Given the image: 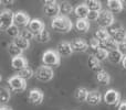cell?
<instances>
[{"label":"cell","mask_w":126,"mask_h":110,"mask_svg":"<svg viewBox=\"0 0 126 110\" xmlns=\"http://www.w3.org/2000/svg\"><path fill=\"white\" fill-rule=\"evenodd\" d=\"M117 110H126V101H121Z\"/></svg>","instance_id":"cell-39"},{"label":"cell","mask_w":126,"mask_h":110,"mask_svg":"<svg viewBox=\"0 0 126 110\" xmlns=\"http://www.w3.org/2000/svg\"><path fill=\"white\" fill-rule=\"evenodd\" d=\"M89 93L90 91L87 90L86 88H84V87H80V88H78L75 90V93H74V97H75L76 100H79V101H81V102L86 101Z\"/></svg>","instance_id":"cell-21"},{"label":"cell","mask_w":126,"mask_h":110,"mask_svg":"<svg viewBox=\"0 0 126 110\" xmlns=\"http://www.w3.org/2000/svg\"><path fill=\"white\" fill-rule=\"evenodd\" d=\"M96 22L101 28L109 29L115 23V20H114L113 13L110 10H102L100 12V15H98V19Z\"/></svg>","instance_id":"cell-3"},{"label":"cell","mask_w":126,"mask_h":110,"mask_svg":"<svg viewBox=\"0 0 126 110\" xmlns=\"http://www.w3.org/2000/svg\"><path fill=\"white\" fill-rule=\"evenodd\" d=\"M101 48L106 50V51H109V52H111V51L118 50V44L116 43V42L113 40V37H111L107 40H105V41L101 42Z\"/></svg>","instance_id":"cell-19"},{"label":"cell","mask_w":126,"mask_h":110,"mask_svg":"<svg viewBox=\"0 0 126 110\" xmlns=\"http://www.w3.org/2000/svg\"><path fill=\"white\" fill-rule=\"evenodd\" d=\"M124 56L125 55H123L122 51L115 50V51L109 52V58H107V60H109L111 63H113V64H118V63H122Z\"/></svg>","instance_id":"cell-18"},{"label":"cell","mask_w":126,"mask_h":110,"mask_svg":"<svg viewBox=\"0 0 126 110\" xmlns=\"http://www.w3.org/2000/svg\"><path fill=\"white\" fill-rule=\"evenodd\" d=\"M15 22V13L11 10H4L0 14V29L2 31H7L10 26L13 25Z\"/></svg>","instance_id":"cell-5"},{"label":"cell","mask_w":126,"mask_h":110,"mask_svg":"<svg viewBox=\"0 0 126 110\" xmlns=\"http://www.w3.org/2000/svg\"><path fill=\"white\" fill-rule=\"evenodd\" d=\"M30 22H31V19L27 13L22 12V11H18V12L15 13V22H13V24L17 25L18 28L22 26V28L26 29L27 26H29Z\"/></svg>","instance_id":"cell-9"},{"label":"cell","mask_w":126,"mask_h":110,"mask_svg":"<svg viewBox=\"0 0 126 110\" xmlns=\"http://www.w3.org/2000/svg\"><path fill=\"white\" fill-rule=\"evenodd\" d=\"M123 26H122V24L121 23H118V22H116L115 21V23L113 24V25L111 26V28H109V33H110V35H113V34H115L116 32H117L118 30H120V29H122Z\"/></svg>","instance_id":"cell-37"},{"label":"cell","mask_w":126,"mask_h":110,"mask_svg":"<svg viewBox=\"0 0 126 110\" xmlns=\"http://www.w3.org/2000/svg\"><path fill=\"white\" fill-rule=\"evenodd\" d=\"M87 65H89L90 69L93 72H96V74L100 73L102 69V65H101V62L95 57V55H90L89 58H87Z\"/></svg>","instance_id":"cell-17"},{"label":"cell","mask_w":126,"mask_h":110,"mask_svg":"<svg viewBox=\"0 0 126 110\" xmlns=\"http://www.w3.org/2000/svg\"><path fill=\"white\" fill-rule=\"evenodd\" d=\"M0 97H1V104H6L10 99V91L6 87H2L0 91Z\"/></svg>","instance_id":"cell-34"},{"label":"cell","mask_w":126,"mask_h":110,"mask_svg":"<svg viewBox=\"0 0 126 110\" xmlns=\"http://www.w3.org/2000/svg\"><path fill=\"white\" fill-rule=\"evenodd\" d=\"M35 40L40 43H48L50 41V33L48 30H43L42 32H40L39 34L35 35Z\"/></svg>","instance_id":"cell-31"},{"label":"cell","mask_w":126,"mask_h":110,"mask_svg":"<svg viewBox=\"0 0 126 110\" xmlns=\"http://www.w3.org/2000/svg\"><path fill=\"white\" fill-rule=\"evenodd\" d=\"M89 13H90V10H89V8H87L86 3L79 4V6H76L75 8H74V14L78 18V20L87 19Z\"/></svg>","instance_id":"cell-12"},{"label":"cell","mask_w":126,"mask_h":110,"mask_svg":"<svg viewBox=\"0 0 126 110\" xmlns=\"http://www.w3.org/2000/svg\"><path fill=\"white\" fill-rule=\"evenodd\" d=\"M12 43L15 44V45H17L21 51L28 50V49L30 48V42H29L28 40H26V39H23V37H21L13 39V42H12Z\"/></svg>","instance_id":"cell-22"},{"label":"cell","mask_w":126,"mask_h":110,"mask_svg":"<svg viewBox=\"0 0 126 110\" xmlns=\"http://www.w3.org/2000/svg\"><path fill=\"white\" fill-rule=\"evenodd\" d=\"M96 80L102 85H109L110 82H111V76L107 72L101 71L100 73L96 74Z\"/></svg>","instance_id":"cell-23"},{"label":"cell","mask_w":126,"mask_h":110,"mask_svg":"<svg viewBox=\"0 0 126 110\" xmlns=\"http://www.w3.org/2000/svg\"><path fill=\"white\" fill-rule=\"evenodd\" d=\"M28 29L32 31L34 33V35H37L40 32H42L43 30H46V25H44V23L40 19H32L30 24H29Z\"/></svg>","instance_id":"cell-14"},{"label":"cell","mask_w":126,"mask_h":110,"mask_svg":"<svg viewBox=\"0 0 126 110\" xmlns=\"http://www.w3.org/2000/svg\"><path fill=\"white\" fill-rule=\"evenodd\" d=\"M122 4H123V9H125V10H126V0H123Z\"/></svg>","instance_id":"cell-44"},{"label":"cell","mask_w":126,"mask_h":110,"mask_svg":"<svg viewBox=\"0 0 126 110\" xmlns=\"http://www.w3.org/2000/svg\"><path fill=\"white\" fill-rule=\"evenodd\" d=\"M75 28L79 32L81 33H85L89 31L90 29V22L87 19H83V20H78L75 23Z\"/></svg>","instance_id":"cell-24"},{"label":"cell","mask_w":126,"mask_h":110,"mask_svg":"<svg viewBox=\"0 0 126 110\" xmlns=\"http://www.w3.org/2000/svg\"><path fill=\"white\" fill-rule=\"evenodd\" d=\"M44 13L48 17L52 18H58L61 13V9H60V4L57 1H44V7H43Z\"/></svg>","instance_id":"cell-6"},{"label":"cell","mask_w":126,"mask_h":110,"mask_svg":"<svg viewBox=\"0 0 126 110\" xmlns=\"http://www.w3.org/2000/svg\"><path fill=\"white\" fill-rule=\"evenodd\" d=\"M98 15H100V12H95V11H90L89 17H87V20H89V21H97Z\"/></svg>","instance_id":"cell-38"},{"label":"cell","mask_w":126,"mask_h":110,"mask_svg":"<svg viewBox=\"0 0 126 110\" xmlns=\"http://www.w3.org/2000/svg\"><path fill=\"white\" fill-rule=\"evenodd\" d=\"M60 9H61V15H64V17H67L69 14H71L72 12H74V8L70 2H62L60 4Z\"/></svg>","instance_id":"cell-28"},{"label":"cell","mask_w":126,"mask_h":110,"mask_svg":"<svg viewBox=\"0 0 126 110\" xmlns=\"http://www.w3.org/2000/svg\"><path fill=\"white\" fill-rule=\"evenodd\" d=\"M118 50H126V41L125 42H123V43H121V44H118Z\"/></svg>","instance_id":"cell-40"},{"label":"cell","mask_w":126,"mask_h":110,"mask_svg":"<svg viewBox=\"0 0 126 110\" xmlns=\"http://www.w3.org/2000/svg\"><path fill=\"white\" fill-rule=\"evenodd\" d=\"M61 61V56L58 54L57 51L53 50H48L43 53L42 55V62L46 66H58Z\"/></svg>","instance_id":"cell-4"},{"label":"cell","mask_w":126,"mask_h":110,"mask_svg":"<svg viewBox=\"0 0 126 110\" xmlns=\"http://www.w3.org/2000/svg\"><path fill=\"white\" fill-rule=\"evenodd\" d=\"M103 100V96L101 95L100 91L97 90H92L89 93V96H87V99H86V102L91 106H96L98 105L101 101Z\"/></svg>","instance_id":"cell-15"},{"label":"cell","mask_w":126,"mask_h":110,"mask_svg":"<svg viewBox=\"0 0 126 110\" xmlns=\"http://www.w3.org/2000/svg\"><path fill=\"white\" fill-rule=\"evenodd\" d=\"M112 37H113V40L117 44H121V43H123V42H125L126 41V31H125V29L124 28L120 29L115 34L112 35Z\"/></svg>","instance_id":"cell-27"},{"label":"cell","mask_w":126,"mask_h":110,"mask_svg":"<svg viewBox=\"0 0 126 110\" xmlns=\"http://www.w3.org/2000/svg\"><path fill=\"white\" fill-rule=\"evenodd\" d=\"M122 67L124 69H126V55L124 56V58H123V61H122Z\"/></svg>","instance_id":"cell-42"},{"label":"cell","mask_w":126,"mask_h":110,"mask_svg":"<svg viewBox=\"0 0 126 110\" xmlns=\"http://www.w3.org/2000/svg\"><path fill=\"white\" fill-rule=\"evenodd\" d=\"M11 66H12L13 69L19 72L28 66V62H27V60L24 57L19 56V57H15L11 60Z\"/></svg>","instance_id":"cell-16"},{"label":"cell","mask_w":126,"mask_h":110,"mask_svg":"<svg viewBox=\"0 0 126 110\" xmlns=\"http://www.w3.org/2000/svg\"><path fill=\"white\" fill-rule=\"evenodd\" d=\"M1 4H3V6H7V4H13L15 3V1H12V0H11V1H6V0H1Z\"/></svg>","instance_id":"cell-41"},{"label":"cell","mask_w":126,"mask_h":110,"mask_svg":"<svg viewBox=\"0 0 126 110\" xmlns=\"http://www.w3.org/2000/svg\"><path fill=\"white\" fill-rule=\"evenodd\" d=\"M90 11H95V12H101L102 11V2L98 0H89L85 2Z\"/></svg>","instance_id":"cell-25"},{"label":"cell","mask_w":126,"mask_h":110,"mask_svg":"<svg viewBox=\"0 0 126 110\" xmlns=\"http://www.w3.org/2000/svg\"><path fill=\"white\" fill-rule=\"evenodd\" d=\"M0 110H12L10 107H7V106H1L0 107Z\"/></svg>","instance_id":"cell-43"},{"label":"cell","mask_w":126,"mask_h":110,"mask_svg":"<svg viewBox=\"0 0 126 110\" xmlns=\"http://www.w3.org/2000/svg\"><path fill=\"white\" fill-rule=\"evenodd\" d=\"M34 75L38 80L47 83V82H50L51 79H53V77H54V72H53V69L51 68V67L42 65V66L37 68Z\"/></svg>","instance_id":"cell-2"},{"label":"cell","mask_w":126,"mask_h":110,"mask_svg":"<svg viewBox=\"0 0 126 110\" xmlns=\"http://www.w3.org/2000/svg\"><path fill=\"white\" fill-rule=\"evenodd\" d=\"M107 8L112 13H118L123 10V4L121 0H109L107 1Z\"/></svg>","instance_id":"cell-20"},{"label":"cell","mask_w":126,"mask_h":110,"mask_svg":"<svg viewBox=\"0 0 126 110\" xmlns=\"http://www.w3.org/2000/svg\"><path fill=\"white\" fill-rule=\"evenodd\" d=\"M43 98H44V95L40 89H31L30 93H29V96H28V99L29 101L31 102L32 105H40L42 104L43 101Z\"/></svg>","instance_id":"cell-10"},{"label":"cell","mask_w":126,"mask_h":110,"mask_svg":"<svg viewBox=\"0 0 126 110\" xmlns=\"http://www.w3.org/2000/svg\"><path fill=\"white\" fill-rule=\"evenodd\" d=\"M33 75H34V72H33V69L31 68V67H29V66H27L26 68H23V69H21V71L18 72V76L21 77L22 79H24L26 82L28 79H30Z\"/></svg>","instance_id":"cell-26"},{"label":"cell","mask_w":126,"mask_h":110,"mask_svg":"<svg viewBox=\"0 0 126 110\" xmlns=\"http://www.w3.org/2000/svg\"><path fill=\"white\" fill-rule=\"evenodd\" d=\"M103 101L110 106H116L121 102V94L115 89H109L103 96Z\"/></svg>","instance_id":"cell-7"},{"label":"cell","mask_w":126,"mask_h":110,"mask_svg":"<svg viewBox=\"0 0 126 110\" xmlns=\"http://www.w3.org/2000/svg\"><path fill=\"white\" fill-rule=\"evenodd\" d=\"M20 37H23V39H26V40H28L29 42L31 41V40H33L35 37V35H34V33L32 32L31 30H29V29H23V30L21 31V34H20Z\"/></svg>","instance_id":"cell-35"},{"label":"cell","mask_w":126,"mask_h":110,"mask_svg":"<svg viewBox=\"0 0 126 110\" xmlns=\"http://www.w3.org/2000/svg\"><path fill=\"white\" fill-rule=\"evenodd\" d=\"M71 46L73 52H78V53H84L87 51L89 49V44L82 39H75L71 42Z\"/></svg>","instance_id":"cell-11"},{"label":"cell","mask_w":126,"mask_h":110,"mask_svg":"<svg viewBox=\"0 0 126 110\" xmlns=\"http://www.w3.org/2000/svg\"><path fill=\"white\" fill-rule=\"evenodd\" d=\"M7 50H8L9 55L12 56V58L19 57V56H22V52H23V51H21L17 45H15L13 43H10V44H9V45H8V49H7Z\"/></svg>","instance_id":"cell-30"},{"label":"cell","mask_w":126,"mask_h":110,"mask_svg":"<svg viewBox=\"0 0 126 110\" xmlns=\"http://www.w3.org/2000/svg\"><path fill=\"white\" fill-rule=\"evenodd\" d=\"M96 37L100 42H103V41H105V40H107L109 37H111V35H110V33H109V30H106V29H104V28H100L95 32V37Z\"/></svg>","instance_id":"cell-29"},{"label":"cell","mask_w":126,"mask_h":110,"mask_svg":"<svg viewBox=\"0 0 126 110\" xmlns=\"http://www.w3.org/2000/svg\"><path fill=\"white\" fill-rule=\"evenodd\" d=\"M94 55H95V57L97 58L100 62H102V61H105V60L109 58V51H106V50H104V49L101 48L100 50L96 51Z\"/></svg>","instance_id":"cell-33"},{"label":"cell","mask_w":126,"mask_h":110,"mask_svg":"<svg viewBox=\"0 0 126 110\" xmlns=\"http://www.w3.org/2000/svg\"><path fill=\"white\" fill-rule=\"evenodd\" d=\"M8 84L12 90L15 91H23L27 88V83L24 79H22L21 77H19L18 75L12 76L8 79Z\"/></svg>","instance_id":"cell-8"},{"label":"cell","mask_w":126,"mask_h":110,"mask_svg":"<svg viewBox=\"0 0 126 110\" xmlns=\"http://www.w3.org/2000/svg\"><path fill=\"white\" fill-rule=\"evenodd\" d=\"M57 52L60 56H70L73 53L71 43H69V42H60L57 45Z\"/></svg>","instance_id":"cell-13"},{"label":"cell","mask_w":126,"mask_h":110,"mask_svg":"<svg viewBox=\"0 0 126 110\" xmlns=\"http://www.w3.org/2000/svg\"><path fill=\"white\" fill-rule=\"evenodd\" d=\"M6 33L10 37H13V39H16V37H20V34H21V31H20V29L18 28L17 25H15V24H13L12 26H10V28H9L8 30L6 31Z\"/></svg>","instance_id":"cell-32"},{"label":"cell","mask_w":126,"mask_h":110,"mask_svg":"<svg viewBox=\"0 0 126 110\" xmlns=\"http://www.w3.org/2000/svg\"><path fill=\"white\" fill-rule=\"evenodd\" d=\"M72 26H73L72 21L67 17H64V15H59L58 18H54L51 21V28L60 33L70 32Z\"/></svg>","instance_id":"cell-1"},{"label":"cell","mask_w":126,"mask_h":110,"mask_svg":"<svg viewBox=\"0 0 126 110\" xmlns=\"http://www.w3.org/2000/svg\"><path fill=\"white\" fill-rule=\"evenodd\" d=\"M89 46H90V49H91L92 51L96 52L97 50H100L101 49V42L98 41L96 37H92V39L90 40V42H89Z\"/></svg>","instance_id":"cell-36"}]
</instances>
